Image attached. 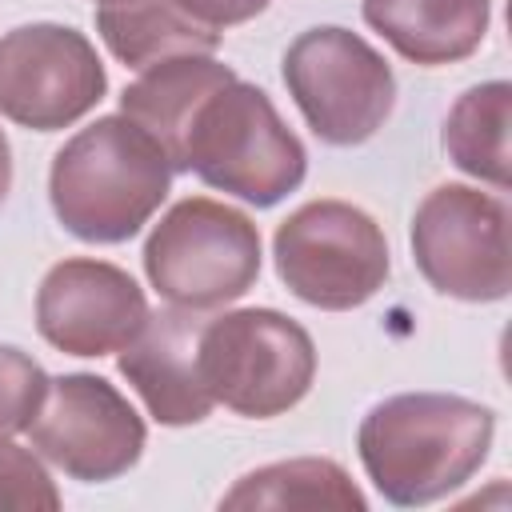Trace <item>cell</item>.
<instances>
[{"label":"cell","mask_w":512,"mask_h":512,"mask_svg":"<svg viewBox=\"0 0 512 512\" xmlns=\"http://www.w3.org/2000/svg\"><path fill=\"white\" fill-rule=\"evenodd\" d=\"M496 412L452 392H400L368 408L356 432L372 488L400 508H420L464 488L488 460Z\"/></svg>","instance_id":"cell-1"},{"label":"cell","mask_w":512,"mask_h":512,"mask_svg":"<svg viewBox=\"0 0 512 512\" xmlns=\"http://www.w3.org/2000/svg\"><path fill=\"white\" fill-rule=\"evenodd\" d=\"M36 456L72 480L104 484L124 476L144 452V420L128 396L92 372L48 380V396L28 424Z\"/></svg>","instance_id":"cell-10"},{"label":"cell","mask_w":512,"mask_h":512,"mask_svg":"<svg viewBox=\"0 0 512 512\" xmlns=\"http://www.w3.org/2000/svg\"><path fill=\"white\" fill-rule=\"evenodd\" d=\"M172 164L128 116H100L52 156L48 200L84 244L132 240L168 200Z\"/></svg>","instance_id":"cell-2"},{"label":"cell","mask_w":512,"mask_h":512,"mask_svg":"<svg viewBox=\"0 0 512 512\" xmlns=\"http://www.w3.org/2000/svg\"><path fill=\"white\" fill-rule=\"evenodd\" d=\"M148 320L144 288L116 264L72 256L44 272L36 292L40 336L68 356L120 352Z\"/></svg>","instance_id":"cell-11"},{"label":"cell","mask_w":512,"mask_h":512,"mask_svg":"<svg viewBox=\"0 0 512 512\" xmlns=\"http://www.w3.org/2000/svg\"><path fill=\"white\" fill-rule=\"evenodd\" d=\"M276 272L288 292L324 312L372 300L388 280V240L380 224L348 200H308L272 236Z\"/></svg>","instance_id":"cell-7"},{"label":"cell","mask_w":512,"mask_h":512,"mask_svg":"<svg viewBox=\"0 0 512 512\" xmlns=\"http://www.w3.org/2000/svg\"><path fill=\"white\" fill-rule=\"evenodd\" d=\"M96 32L124 68H148L168 56H212L220 32L192 20L176 0L96 4Z\"/></svg>","instance_id":"cell-15"},{"label":"cell","mask_w":512,"mask_h":512,"mask_svg":"<svg viewBox=\"0 0 512 512\" xmlns=\"http://www.w3.org/2000/svg\"><path fill=\"white\" fill-rule=\"evenodd\" d=\"M284 84L304 124L336 148L372 140L396 104L388 60L364 36L336 24L308 28L288 44Z\"/></svg>","instance_id":"cell-6"},{"label":"cell","mask_w":512,"mask_h":512,"mask_svg":"<svg viewBox=\"0 0 512 512\" xmlns=\"http://www.w3.org/2000/svg\"><path fill=\"white\" fill-rule=\"evenodd\" d=\"M220 508H332V512H364V492L348 480L336 460L300 456L264 464L240 476L224 496Z\"/></svg>","instance_id":"cell-16"},{"label":"cell","mask_w":512,"mask_h":512,"mask_svg":"<svg viewBox=\"0 0 512 512\" xmlns=\"http://www.w3.org/2000/svg\"><path fill=\"white\" fill-rule=\"evenodd\" d=\"M192 20H200L204 28H232V24H244L252 16H260L272 0H176Z\"/></svg>","instance_id":"cell-20"},{"label":"cell","mask_w":512,"mask_h":512,"mask_svg":"<svg viewBox=\"0 0 512 512\" xmlns=\"http://www.w3.org/2000/svg\"><path fill=\"white\" fill-rule=\"evenodd\" d=\"M360 12L404 60L436 68L484 44L492 0H360Z\"/></svg>","instance_id":"cell-14"},{"label":"cell","mask_w":512,"mask_h":512,"mask_svg":"<svg viewBox=\"0 0 512 512\" xmlns=\"http://www.w3.org/2000/svg\"><path fill=\"white\" fill-rule=\"evenodd\" d=\"M200 376L216 404L268 420L296 408L316 376L312 336L276 308H236L204 320Z\"/></svg>","instance_id":"cell-5"},{"label":"cell","mask_w":512,"mask_h":512,"mask_svg":"<svg viewBox=\"0 0 512 512\" xmlns=\"http://www.w3.org/2000/svg\"><path fill=\"white\" fill-rule=\"evenodd\" d=\"M180 172H196L208 188L244 204L272 208L300 188L308 152L280 120L268 92L236 76L192 116L180 148Z\"/></svg>","instance_id":"cell-3"},{"label":"cell","mask_w":512,"mask_h":512,"mask_svg":"<svg viewBox=\"0 0 512 512\" xmlns=\"http://www.w3.org/2000/svg\"><path fill=\"white\" fill-rule=\"evenodd\" d=\"M8 188H12V148H8V136L0 128V204H4Z\"/></svg>","instance_id":"cell-21"},{"label":"cell","mask_w":512,"mask_h":512,"mask_svg":"<svg viewBox=\"0 0 512 512\" xmlns=\"http://www.w3.org/2000/svg\"><path fill=\"white\" fill-rule=\"evenodd\" d=\"M108 92L92 40L68 24H20L0 36V116L56 132L88 116Z\"/></svg>","instance_id":"cell-9"},{"label":"cell","mask_w":512,"mask_h":512,"mask_svg":"<svg viewBox=\"0 0 512 512\" xmlns=\"http://www.w3.org/2000/svg\"><path fill=\"white\" fill-rule=\"evenodd\" d=\"M0 508H32V512L60 508L56 480L48 476L40 456L12 440H0Z\"/></svg>","instance_id":"cell-19"},{"label":"cell","mask_w":512,"mask_h":512,"mask_svg":"<svg viewBox=\"0 0 512 512\" xmlns=\"http://www.w3.org/2000/svg\"><path fill=\"white\" fill-rule=\"evenodd\" d=\"M412 260L452 300H504L512 288L508 204L472 184L432 188L412 216Z\"/></svg>","instance_id":"cell-8"},{"label":"cell","mask_w":512,"mask_h":512,"mask_svg":"<svg viewBox=\"0 0 512 512\" xmlns=\"http://www.w3.org/2000/svg\"><path fill=\"white\" fill-rule=\"evenodd\" d=\"M144 276L176 308H224L260 276V228L232 204L188 196L152 228Z\"/></svg>","instance_id":"cell-4"},{"label":"cell","mask_w":512,"mask_h":512,"mask_svg":"<svg viewBox=\"0 0 512 512\" xmlns=\"http://www.w3.org/2000/svg\"><path fill=\"white\" fill-rule=\"evenodd\" d=\"M228 80H236V72L216 56H168L160 64H148L120 92V116L144 128L168 156L172 172H180V148L192 116Z\"/></svg>","instance_id":"cell-13"},{"label":"cell","mask_w":512,"mask_h":512,"mask_svg":"<svg viewBox=\"0 0 512 512\" xmlns=\"http://www.w3.org/2000/svg\"><path fill=\"white\" fill-rule=\"evenodd\" d=\"M48 396V372L20 348L0 344V440L28 432Z\"/></svg>","instance_id":"cell-18"},{"label":"cell","mask_w":512,"mask_h":512,"mask_svg":"<svg viewBox=\"0 0 512 512\" xmlns=\"http://www.w3.org/2000/svg\"><path fill=\"white\" fill-rule=\"evenodd\" d=\"M200 332V312L168 304L160 312H148L140 332L120 348L116 368L136 388L156 424L188 428L216 408L200 376Z\"/></svg>","instance_id":"cell-12"},{"label":"cell","mask_w":512,"mask_h":512,"mask_svg":"<svg viewBox=\"0 0 512 512\" xmlns=\"http://www.w3.org/2000/svg\"><path fill=\"white\" fill-rule=\"evenodd\" d=\"M508 120H512L508 80H488L468 88L444 120L440 140L448 160L492 188H508Z\"/></svg>","instance_id":"cell-17"},{"label":"cell","mask_w":512,"mask_h":512,"mask_svg":"<svg viewBox=\"0 0 512 512\" xmlns=\"http://www.w3.org/2000/svg\"><path fill=\"white\" fill-rule=\"evenodd\" d=\"M96 4H120V0H96Z\"/></svg>","instance_id":"cell-22"}]
</instances>
